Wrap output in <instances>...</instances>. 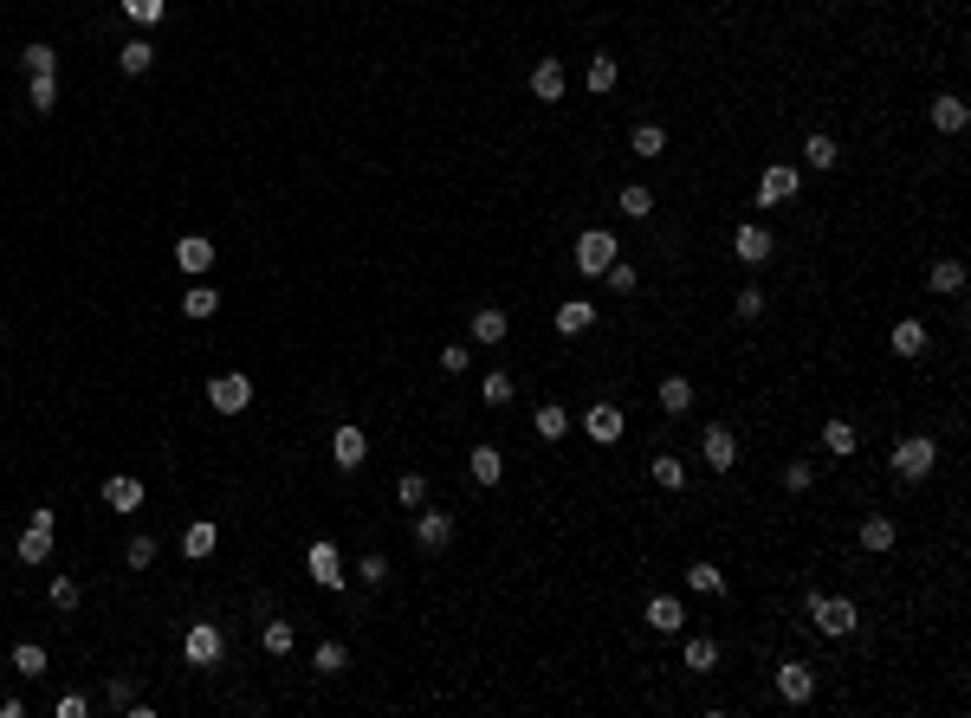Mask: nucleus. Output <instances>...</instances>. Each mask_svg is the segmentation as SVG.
Masks as SVG:
<instances>
[{
	"mask_svg": "<svg viewBox=\"0 0 971 718\" xmlns=\"http://www.w3.org/2000/svg\"><path fill=\"white\" fill-rule=\"evenodd\" d=\"M311 667H318L324 680H337V673L350 667V647H344V641H318V654H311Z\"/></svg>",
	"mask_w": 971,
	"mask_h": 718,
	"instance_id": "36",
	"label": "nucleus"
},
{
	"mask_svg": "<svg viewBox=\"0 0 971 718\" xmlns=\"http://www.w3.org/2000/svg\"><path fill=\"white\" fill-rule=\"evenodd\" d=\"M214 311H221V292H214V285H195V292L182 298V317H195V324H208Z\"/></svg>",
	"mask_w": 971,
	"mask_h": 718,
	"instance_id": "37",
	"label": "nucleus"
},
{
	"mask_svg": "<svg viewBox=\"0 0 971 718\" xmlns=\"http://www.w3.org/2000/svg\"><path fill=\"white\" fill-rule=\"evenodd\" d=\"M395 499H402L408 512H421V505H428V479H421V473H402V479H395Z\"/></svg>",
	"mask_w": 971,
	"mask_h": 718,
	"instance_id": "42",
	"label": "nucleus"
},
{
	"mask_svg": "<svg viewBox=\"0 0 971 718\" xmlns=\"http://www.w3.org/2000/svg\"><path fill=\"white\" fill-rule=\"evenodd\" d=\"M894 518H861V550H874V557H881V550H894Z\"/></svg>",
	"mask_w": 971,
	"mask_h": 718,
	"instance_id": "33",
	"label": "nucleus"
},
{
	"mask_svg": "<svg viewBox=\"0 0 971 718\" xmlns=\"http://www.w3.org/2000/svg\"><path fill=\"white\" fill-rule=\"evenodd\" d=\"M823 447L836 453V460H849V453L861 447V434H855V421H842V414H829L823 421Z\"/></svg>",
	"mask_w": 971,
	"mask_h": 718,
	"instance_id": "23",
	"label": "nucleus"
},
{
	"mask_svg": "<svg viewBox=\"0 0 971 718\" xmlns=\"http://www.w3.org/2000/svg\"><path fill=\"white\" fill-rule=\"evenodd\" d=\"M622 214H628V220H648V214H654V195H648L641 182H628V188H622Z\"/></svg>",
	"mask_w": 971,
	"mask_h": 718,
	"instance_id": "44",
	"label": "nucleus"
},
{
	"mask_svg": "<svg viewBox=\"0 0 971 718\" xmlns=\"http://www.w3.org/2000/svg\"><path fill=\"white\" fill-rule=\"evenodd\" d=\"M26 98H33L39 117H52V104H59V78H33V85H26Z\"/></svg>",
	"mask_w": 971,
	"mask_h": 718,
	"instance_id": "46",
	"label": "nucleus"
},
{
	"mask_svg": "<svg viewBox=\"0 0 971 718\" xmlns=\"http://www.w3.org/2000/svg\"><path fill=\"white\" fill-rule=\"evenodd\" d=\"M20 65H26V78H59V52H52L46 39H33V46L20 52Z\"/></svg>",
	"mask_w": 971,
	"mask_h": 718,
	"instance_id": "29",
	"label": "nucleus"
},
{
	"mask_svg": "<svg viewBox=\"0 0 971 718\" xmlns=\"http://www.w3.org/2000/svg\"><path fill=\"white\" fill-rule=\"evenodd\" d=\"M577 272H590V279H603V272L615 266V259H622V246H615V233L609 227H590V233H577Z\"/></svg>",
	"mask_w": 971,
	"mask_h": 718,
	"instance_id": "3",
	"label": "nucleus"
},
{
	"mask_svg": "<svg viewBox=\"0 0 971 718\" xmlns=\"http://www.w3.org/2000/svg\"><path fill=\"white\" fill-rule=\"evenodd\" d=\"M305 570H311V583H318V589H344V583H350V570H344V557H337L331 537H311Z\"/></svg>",
	"mask_w": 971,
	"mask_h": 718,
	"instance_id": "5",
	"label": "nucleus"
},
{
	"mask_svg": "<svg viewBox=\"0 0 971 718\" xmlns=\"http://www.w3.org/2000/svg\"><path fill=\"white\" fill-rule=\"evenodd\" d=\"M654 402H661L667 414H687V408H693V382H687V376H661V389H654Z\"/></svg>",
	"mask_w": 971,
	"mask_h": 718,
	"instance_id": "26",
	"label": "nucleus"
},
{
	"mask_svg": "<svg viewBox=\"0 0 971 718\" xmlns=\"http://www.w3.org/2000/svg\"><path fill=\"white\" fill-rule=\"evenodd\" d=\"M175 266H182V272H195V279H201V272L214 266V240H201V233H188V240L175 246Z\"/></svg>",
	"mask_w": 971,
	"mask_h": 718,
	"instance_id": "22",
	"label": "nucleus"
},
{
	"mask_svg": "<svg viewBox=\"0 0 971 718\" xmlns=\"http://www.w3.org/2000/svg\"><path fill=\"white\" fill-rule=\"evenodd\" d=\"M214 550H221V524H214V518H195V524L182 531V557H188V563H208Z\"/></svg>",
	"mask_w": 971,
	"mask_h": 718,
	"instance_id": "13",
	"label": "nucleus"
},
{
	"mask_svg": "<svg viewBox=\"0 0 971 718\" xmlns=\"http://www.w3.org/2000/svg\"><path fill=\"white\" fill-rule=\"evenodd\" d=\"M797 188H803V175L790 169V162H771V169L758 175V207H777V201H797Z\"/></svg>",
	"mask_w": 971,
	"mask_h": 718,
	"instance_id": "9",
	"label": "nucleus"
},
{
	"mask_svg": "<svg viewBox=\"0 0 971 718\" xmlns=\"http://www.w3.org/2000/svg\"><path fill=\"white\" fill-rule=\"evenodd\" d=\"M628 149H635V156H661V149H667V130H661V123H641V130L628 136Z\"/></svg>",
	"mask_w": 971,
	"mask_h": 718,
	"instance_id": "41",
	"label": "nucleus"
},
{
	"mask_svg": "<svg viewBox=\"0 0 971 718\" xmlns=\"http://www.w3.org/2000/svg\"><path fill=\"white\" fill-rule=\"evenodd\" d=\"M331 460L344 466V473H357V466L369 460V434H363L357 421H344V427H337V434H331Z\"/></svg>",
	"mask_w": 971,
	"mask_h": 718,
	"instance_id": "10",
	"label": "nucleus"
},
{
	"mask_svg": "<svg viewBox=\"0 0 971 718\" xmlns=\"http://www.w3.org/2000/svg\"><path fill=\"white\" fill-rule=\"evenodd\" d=\"M505 330H512V317H505L499 305L473 311V343H505Z\"/></svg>",
	"mask_w": 971,
	"mask_h": 718,
	"instance_id": "28",
	"label": "nucleus"
},
{
	"mask_svg": "<svg viewBox=\"0 0 971 718\" xmlns=\"http://www.w3.org/2000/svg\"><path fill=\"white\" fill-rule=\"evenodd\" d=\"M803 162H810V169H836V162H842V149H836V136H829V130H816V136H810V143H803Z\"/></svg>",
	"mask_w": 971,
	"mask_h": 718,
	"instance_id": "32",
	"label": "nucleus"
},
{
	"mask_svg": "<svg viewBox=\"0 0 971 718\" xmlns=\"http://www.w3.org/2000/svg\"><path fill=\"white\" fill-rule=\"evenodd\" d=\"M259 641H266L272 660H285V654L298 647V628H292V621H266V628H259Z\"/></svg>",
	"mask_w": 971,
	"mask_h": 718,
	"instance_id": "34",
	"label": "nucleus"
},
{
	"mask_svg": "<svg viewBox=\"0 0 971 718\" xmlns=\"http://www.w3.org/2000/svg\"><path fill=\"white\" fill-rule=\"evenodd\" d=\"M771 253H777V240H771V227H758V220H745V227L732 233V259L738 266H771Z\"/></svg>",
	"mask_w": 971,
	"mask_h": 718,
	"instance_id": "7",
	"label": "nucleus"
},
{
	"mask_svg": "<svg viewBox=\"0 0 971 718\" xmlns=\"http://www.w3.org/2000/svg\"><path fill=\"white\" fill-rule=\"evenodd\" d=\"M887 466H894V479L920 486V479H933V466H939V440L933 434H907L894 453H887Z\"/></svg>",
	"mask_w": 971,
	"mask_h": 718,
	"instance_id": "1",
	"label": "nucleus"
},
{
	"mask_svg": "<svg viewBox=\"0 0 971 718\" xmlns=\"http://www.w3.org/2000/svg\"><path fill=\"white\" fill-rule=\"evenodd\" d=\"M700 453H706V466H713V473H732L738 466V440H732V427L726 421H713L700 434Z\"/></svg>",
	"mask_w": 971,
	"mask_h": 718,
	"instance_id": "11",
	"label": "nucleus"
},
{
	"mask_svg": "<svg viewBox=\"0 0 971 718\" xmlns=\"http://www.w3.org/2000/svg\"><path fill=\"white\" fill-rule=\"evenodd\" d=\"M551 324H557V337H583V330L596 324V305L590 298H564V305L551 311Z\"/></svg>",
	"mask_w": 971,
	"mask_h": 718,
	"instance_id": "15",
	"label": "nucleus"
},
{
	"mask_svg": "<svg viewBox=\"0 0 971 718\" xmlns=\"http://www.w3.org/2000/svg\"><path fill=\"white\" fill-rule=\"evenodd\" d=\"M926 285H933L939 298H959L965 292V266L959 259H933V266H926Z\"/></svg>",
	"mask_w": 971,
	"mask_h": 718,
	"instance_id": "21",
	"label": "nucleus"
},
{
	"mask_svg": "<svg viewBox=\"0 0 971 718\" xmlns=\"http://www.w3.org/2000/svg\"><path fill=\"white\" fill-rule=\"evenodd\" d=\"M803 609H810V621H816V634H823V641H849L855 621H861V609H855L849 596H816V589H810V602H803Z\"/></svg>",
	"mask_w": 971,
	"mask_h": 718,
	"instance_id": "2",
	"label": "nucleus"
},
{
	"mask_svg": "<svg viewBox=\"0 0 971 718\" xmlns=\"http://www.w3.org/2000/svg\"><path fill=\"white\" fill-rule=\"evenodd\" d=\"M46 596H52V609H59V615H72V609H78V596H85V589H78L72 576H52V589H46Z\"/></svg>",
	"mask_w": 971,
	"mask_h": 718,
	"instance_id": "45",
	"label": "nucleus"
},
{
	"mask_svg": "<svg viewBox=\"0 0 971 718\" xmlns=\"http://www.w3.org/2000/svg\"><path fill=\"white\" fill-rule=\"evenodd\" d=\"M687 667H693V673H713V667H719V641L693 634V641H687Z\"/></svg>",
	"mask_w": 971,
	"mask_h": 718,
	"instance_id": "40",
	"label": "nucleus"
},
{
	"mask_svg": "<svg viewBox=\"0 0 971 718\" xmlns=\"http://www.w3.org/2000/svg\"><path fill=\"white\" fill-rule=\"evenodd\" d=\"M117 65H123V72H130V78H143L149 65H156V46H149V39H130V46L117 52Z\"/></svg>",
	"mask_w": 971,
	"mask_h": 718,
	"instance_id": "39",
	"label": "nucleus"
},
{
	"mask_svg": "<svg viewBox=\"0 0 971 718\" xmlns=\"http://www.w3.org/2000/svg\"><path fill=\"white\" fill-rule=\"evenodd\" d=\"M13 550H20V563H33V570H39V563H52V531L26 524V531H20V544H13Z\"/></svg>",
	"mask_w": 971,
	"mask_h": 718,
	"instance_id": "27",
	"label": "nucleus"
},
{
	"mask_svg": "<svg viewBox=\"0 0 971 718\" xmlns=\"http://www.w3.org/2000/svg\"><path fill=\"white\" fill-rule=\"evenodd\" d=\"M531 427H538V440H564V434H570V408H564V402H538Z\"/></svg>",
	"mask_w": 971,
	"mask_h": 718,
	"instance_id": "24",
	"label": "nucleus"
},
{
	"mask_svg": "<svg viewBox=\"0 0 971 718\" xmlns=\"http://www.w3.org/2000/svg\"><path fill=\"white\" fill-rule=\"evenodd\" d=\"M965 123H971V110H965V98H959V91L933 98V130H939V136H959Z\"/></svg>",
	"mask_w": 971,
	"mask_h": 718,
	"instance_id": "18",
	"label": "nucleus"
},
{
	"mask_svg": "<svg viewBox=\"0 0 971 718\" xmlns=\"http://www.w3.org/2000/svg\"><path fill=\"white\" fill-rule=\"evenodd\" d=\"M583 427H590V440H596V447H615V440H622V408H615V402H596L590 414H583Z\"/></svg>",
	"mask_w": 971,
	"mask_h": 718,
	"instance_id": "14",
	"label": "nucleus"
},
{
	"mask_svg": "<svg viewBox=\"0 0 971 718\" xmlns=\"http://www.w3.org/2000/svg\"><path fill=\"white\" fill-rule=\"evenodd\" d=\"M777 699H784V706H810L816 699V667L784 660V667H777Z\"/></svg>",
	"mask_w": 971,
	"mask_h": 718,
	"instance_id": "8",
	"label": "nucleus"
},
{
	"mask_svg": "<svg viewBox=\"0 0 971 718\" xmlns=\"http://www.w3.org/2000/svg\"><path fill=\"white\" fill-rule=\"evenodd\" d=\"M123 13H130L136 26H156L162 13H169V0H123Z\"/></svg>",
	"mask_w": 971,
	"mask_h": 718,
	"instance_id": "47",
	"label": "nucleus"
},
{
	"mask_svg": "<svg viewBox=\"0 0 971 718\" xmlns=\"http://www.w3.org/2000/svg\"><path fill=\"white\" fill-rule=\"evenodd\" d=\"M648 628H654V634H680V628H687V609H680V596H654V602H648Z\"/></svg>",
	"mask_w": 971,
	"mask_h": 718,
	"instance_id": "20",
	"label": "nucleus"
},
{
	"mask_svg": "<svg viewBox=\"0 0 971 718\" xmlns=\"http://www.w3.org/2000/svg\"><path fill=\"white\" fill-rule=\"evenodd\" d=\"M441 369H447V376H467V343H447V350H441Z\"/></svg>",
	"mask_w": 971,
	"mask_h": 718,
	"instance_id": "52",
	"label": "nucleus"
},
{
	"mask_svg": "<svg viewBox=\"0 0 971 718\" xmlns=\"http://www.w3.org/2000/svg\"><path fill=\"white\" fill-rule=\"evenodd\" d=\"M615 78H622V65H615V52H596L590 59V72H583V85L603 98V91H615Z\"/></svg>",
	"mask_w": 971,
	"mask_h": 718,
	"instance_id": "31",
	"label": "nucleus"
},
{
	"mask_svg": "<svg viewBox=\"0 0 971 718\" xmlns=\"http://www.w3.org/2000/svg\"><path fill=\"white\" fill-rule=\"evenodd\" d=\"M887 343H894V356H920L926 350V324H920V317H900Z\"/></svg>",
	"mask_w": 971,
	"mask_h": 718,
	"instance_id": "30",
	"label": "nucleus"
},
{
	"mask_svg": "<svg viewBox=\"0 0 971 718\" xmlns=\"http://www.w3.org/2000/svg\"><path fill=\"white\" fill-rule=\"evenodd\" d=\"M480 395H486L492 408H505V402H512V376H505V369H492V376L480 382Z\"/></svg>",
	"mask_w": 971,
	"mask_h": 718,
	"instance_id": "49",
	"label": "nucleus"
},
{
	"mask_svg": "<svg viewBox=\"0 0 971 718\" xmlns=\"http://www.w3.org/2000/svg\"><path fill=\"white\" fill-rule=\"evenodd\" d=\"M564 91H570V72L557 59H538V65H531V98H538V104H564Z\"/></svg>",
	"mask_w": 971,
	"mask_h": 718,
	"instance_id": "12",
	"label": "nucleus"
},
{
	"mask_svg": "<svg viewBox=\"0 0 971 718\" xmlns=\"http://www.w3.org/2000/svg\"><path fill=\"white\" fill-rule=\"evenodd\" d=\"M182 654H188V667L208 673V667H221V660H227V634L214 628V621H195V628L182 634Z\"/></svg>",
	"mask_w": 971,
	"mask_h": 718,
	"instance_id": "4",
	"label": "nucleus"
},
{
	"mask_svg": "<svg viewBox=\"0 0 971 718\" xmlns=\"http://www.w3.org/2000/svg\"><path fill=\"white\" fill-rule=\"evenodd\" d=\"M732 317H738V324H758V317H764V292H758V285H745V292L732 298Z\"/></svg>",
	"mask_w": 971,
	"mask_h": 718,
	"instance_id": "43",
	"label": "nucleus"
},
{
	"mask_svg": "<svg viewBox=\"0 0 971 718\" xmlns=\"http://www.w3.org/2000/svg\"><path fill=\"white\" fill-rule=\"evenodd\" d=\"M810 479H816V466H810V460H790V466H784V486H790V492H803Z\"/></svg>",
	"mask_w": 971,
	"mask_h": 718,
	"instance_id": "51",
	"label": "nucleus"
},
{
	"mask_svg": "<svg viewBox=\"0 0 971 718\" xmlns=\"http://www.w3.org/2000/svg\"><path fill=\"white\" fill-rule=\"evenodd\" d=\"M415 544L421 550H447L454 544V512H421L415 518Z\"/></svg>",
	"mask_w": 971,
	"mask_h": 718,
	"instance_id": "16",
	"label": "nucleus"
},
{
	"mask_svg": "<svg viewBox=\"0 0 971 718\" xmlns=\"http://www.w3.org/2000/svg\"><path fill=\"white\" fill-rule=\"evenodd\" d=\"M648 479H654L661 492H680V486H687V466H680V453H654V460H648Z\"/></svg>",
	"mask_w": 971,
	"mask_h": 718,
	"instance_id": "25",
	"label": "nucleus"
},
{
	"mask_svg": "<svg viewBox=\"0 0 971 718\" xmlns=\"http://www.w3.org/2000/svg\"><path fill=\"white\" fill-rule=\"evenodd\" d=\"M467 473L480 479V486H499V479H505V453H499V447H486V440H480V447L467 453Z\"/></svg>",
	"mask_w": 971,
	"mask_h": 718,
	"instance_id": "19",
	"label": "nucleus"
},
{
	"mask_svg": "<svg viewBox=\"0 0 971 718\" xmlns=\"http://www.w3.org/2000/svg\"><path fill=\"white\" fill-rule=\"evenodd\" d=\"M123 563H130V570H149V563H156V537H130Z\"/></svg>",
	"mask_w": 971,
	"mask_h": 718,
	"instance_id": "50",
	"label": "nucleus"
},
{
	"mask_svg": "<svg viewBox=\"0 0 971 718\" xmlns=\"http://www.w3.org/2000/svg\"><path fill=\"white\" fill-rule=\"evenodd\" d=\"M603 279H609V292H615V298H628V292H635V285H641V272H635V266H622V259H615V266L603 272Z\"/></svg>",
	"mask_w": 971,
	"mask_h": 718,
	"instance_id": "48",
	"label": "nucleus"
},
{
	"mask_svg": "<svg viewBox=\"0 0 971 718\" xmlns=\"http://www.w3.org/2000/svg\"><path fill=\"white\" fill-rule=\"evenodd\" d=\"M246 402H253V382H246L240 369H221V376H208V408H214V414H246Z\"/></svg>",
	"mask_w": 971,
	"mask_h": 718,
	"instance_id": "6",
	"label": "nucleus"
},
{
	"mask_svg": "<svg viewBox=\"0 0 971 718\" xmlns=\"http://www.w3.org/2000/svg\"><path fill=\"white\" fill-rule=\"evenodd\" d=\"M357 570H363V583H382V576H389V557H363Z\"/></svg>",
	"mask_w": 971,
	"mask_h": 718,
	"instance_id": "54",
	"label": "nucleus"
},
{
	"mask_svg": "<svg viewBox=\"0 0 971 718\" xmlns=\"http://www.w3.org/2000/svg\"><path fill=\"white\" fill-rule=\"evenodd\" d=\"M104 699H111V712H130L136 706V686L130 680H111V693H104Z\"/></svg>",
	"mask_w": 971,
	"mask_h": 718,
	"instance_id": "53",
	"label": "nucleus"
},
{
	"mask_svg": "<svg viewBox=\"0 0 971 718\" xmlns=\"http://www.w3.org/2000/svg\"><path fill=\"white\" fill-rule=\"evenodd\" d=\"M46 667H52V654H46L39 641H20V647H13V673H26V680H39Z\"/></svg>",
	"mask_w": 971,
	"mask_h": 718,
	"instance_id": "35",
	"label": "nucleus"
},
{
	"mask_svg": "<svg viewBox=\"0 0 971 718\" xmlns=\"http://www.w3.org/2000/svg\"><path fill=\"white\" fill-rule=\"evenodd\" d=\"M104 505H111V512H136V505H143V479H136V473H111V479H104Z\"/></svg>",
	"mask_w": 971,
	"mask_h": 718,
	"instance_id": "17",
	"label": "nucleus"
},
{
	"mask_svg": "<svg viewBox=\"0 0 971 718\" xmlns=\"http://www.w3.org/2000/svg\"><path fill=\"white\" fill-rule=\"evenodd\" d=\"M85 712H91V706H85L78 693H65V699H59V718H85Z\"/></svg>",
	"mask_w": 971,
	"mask_h": 718,
	"instance_id": "55",
	"label": "nucleus"
},
{
	"mask_svg": "<svg viewBox=\"0 0 971 718\" xmlns=\"http://www.w3.org/2000/svg\"><path fill=\"white\" fill-rule=\"evenodd\" d=\"M687 589H700V596H726V570H719V563H693Z\"/></svg>",
	"mask_w": 971,
	"mask_h": 718,
	"instance_id": "38",
	"label": "nucleus"
}]
</instances>
